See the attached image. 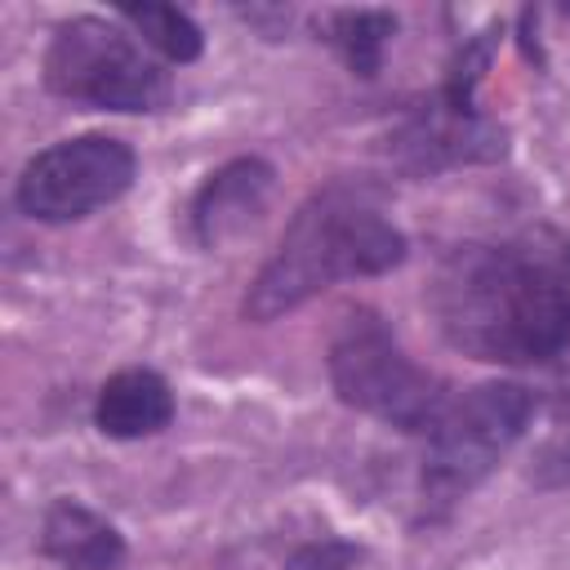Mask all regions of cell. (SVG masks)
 Instances as JSON below:
<instances>
[{"mask_svg": "<svg viewBox=\"0 0 570 570\" xmlns=\"http://www.w3.org/2000/svg\"><path fill=\"white\" fill-rule=\"evenodd\" d=\"M169 419H174V392L156 370L129 365V370H116L98 387L94 423H98V432H107L116 441L151 436V432L169 428Z\"/></svg>", "mask_w": 570, "mask_h": 570, "instance_id": "cell-10", "label": "cell"}, {"mask_svg": "<svg viewBox=\"0 0 570 570\" xmlns=\"http://www.w3.org/2000/svg\"><path fill=\"white\" fill-rule=\"evenodd\" d=\"M40 548L62 570H120V561H125L120 530L76 499L49 503V512L40 521Z\"/></svg>", "mask_w": 570, "mask_h": 570, "instance_id": "cell-9", "label": "cell"}, {"mask_svg": "<svg viewBox=\"0 0 570 570\" xmlns=\"http://www.w3.org/2000/svg\"><path fill=\"white\" fill-rule=\"evenodd\" d=\"M330 383L343 405L405 432H428L450 401L445 383L428 374L387 330V321L370 307L347 312L343 325L334 330Z\"/></svg>", "mask_w": 570, "mask_h": 570, "instance_id": "cell-3", "label": "cell"}, {"mask_svg": "<svg viewBox=\"0 0 570 570\" xmlns=\"http://www.w3.org/2000/svg\"><path fill=\"white\" fill-rule=\"evenodd\" d=\"M45 85L67 102L102 111H160L169 102V76L129 31L94 13L53 27L45 49Z\"/></svg>", "mask_w": 570, "mask_h": 570, "instance_id": "cell-5", "label": "cell"}, {"mask_svg": "<svg viewBox=\"0 0 570 570\" xmlns=\"http://www.w3.org/2000/svg\"><path fill=\"white\" fill-rule=\"evenodd\" d=\"M321 36L356 76H374L383 67L387 40L396 36V18L387 9H334L321 18Z\"/></svg>", "mask_w": 570, "mask_h": 570, "instance_id": "cell-12", "label": "cell"}, {"mask_svg": "<svg viewBox=\"0 0 570 570\" xmlns=\"http://www.w3.org/2000/svg\"><path fill=\"white\" fill-rule=\"evenodd\" d=\"M138 174L134 147L111 134H80L36 151L18 178V209L40 223L85 218L129 191Z\"/></svg>", "mask_w": 570, "mask_h": 570, "instance_id": "cell-6", "label": "cell"}, {"mask_svg": "<svg viewBox=\"0 0 570 570\" xmlns=\"http://www.w3.org/2000/svg\"><path fill=\"white\" fill-rule=\"evenodd\" d=\"M120 18L169 62H196L205 49L200 27L178 4H120Z\"/></svg>", "mask_w": 570, "mask_h": 570, "instance_id": "cell-13", "label": "cell"}, {"mask_svg": "<svg viewBox=\"0 0 570 570\" xmlns=\"http://www.w3.org/2000/svg\"><path fill=\"white\" fill-rule=\"evenodd\" d=\"M428 307L445 343L490 365L557 361L570 347V298L557 258L517 245H459L441 258Z\"/></svg>", "mask_w": 570, "mask_h": 570, "instance_id": "cell-1", "label": "cell"}, {"mask_svg": "<svg viewBox=\"0 0 570 570\" xmlns=\"http://www.w3.org/2000/svg\"><path fill=\"white\" fill-rule=\"evenodd\" d=\"M530 481L539 490L570 485V347L552 361L543 387V428L530 450Z\"/></svg>", "mask_w": 570, "mask_h": 570, "instance_id": "cell-11", "label": "cell"}, {"mask_svg": "<svg viewBox=\"0 0 570 570\" xmlns=\"http://www.w3.org/2000/svg\"><path fill=\"white\" fill-rule=\"evenodd\" d=\"M494 45H499V27H485L481 36L463 40V49L454 53L450 76H445V85H441V98H445V102H454V107H472V94H476L485 67H490V58H494Z\"/></svg>", "mask_w": 570, "mask_h": 570, "instance_id": "cell-14", "label": "cell"}, {"mask_svg": "<svg viewBox=\"0 0 570 570\" xmlns=\"http://www.w3.org/2000/svg\"><path fill=\"white\" fill-rule=\"evenodd\" d=\"M272 187H276V169L267 160L258 156L227 160L205 178V187L191 200V236L205 249L236 240L249 223H258V214L272 200Z\"/></svg>", "mask_w": 570, "mask_h": 570, "instance_id": "cell-8", "label": "cell"}, {"mask_svg": "<svg viewBox=\"0 0 570 570\" xmlns=\"http://www.w3.org/2000/svg\"><path fill=\"white\" fill-rule=\"evenodd\" d=\"M405 236L361 187H325L298 205L281 245L258 267L245 294V316L267 325L338 281L383 276L401 267Z\"/></svg>", "mask_w": 570, "mask_h": 570, "instance_id": "cell-2", "label": "cell"}, {"mask_svg": "<svg viewBox=\"0 0 570 570\" xmlns=\"http://www.w3.org/2000/svg\"><path fill=\"white\" fill-rule=\"evenodd\" d=\"M530 414L534 396L521 383H476L463 396L445 401V410L428 428L423 503L432 512H445L459 499H468L521 441Z\"/></svg>", "mask_w": 570, "mask_h": 570, "instance_id": "cell-4", "label": "cell"}, {"mask_svg": "<svg viewBox=\"0 0 570 570\" xmlns=\"http://www.w3.org/2000/svg\"><path fill=\"white\" fill-rule=\"evenodd\" d=\"M396 160L414 174H436V169H459V165H485L508 151L503 125L481 116L476 107H454L441 94L410 111L401 134L392 138Z\"/></svg>", "mask_w": 570, "mask_h": 570, "instance_id": "cell-7", "label": "cell"}, {"mask_svg": "<svg viewBox=\"0 0 570 570\" xmlns=\"http://www.w3.org/2000/svg\"><path fill=\"white\" fill-rule=\"evenodd\" d=\"M557 276H561V289H566V298H570V245L557 254Z\"/></svg>", "mask_w": 570, "mask_h": 570, "instance_id": "cell-16", "label": "cell"}, {"mask_svg": "<svg viewBox=\"0 0 570 570\" xmlns=\"http://www.w3.org/2000/svg\"><path fill=\"white\" fill-rule=\"evenodd\" d=\"M361 548L356 543H343V539H321V543H307V548H298L289 561H285V570H356L361 566Z\"/></svg>", "mask_w": 570, "mask_h": 570, "instance_id": "cell-15", "label": "cell"}]
</instances>
